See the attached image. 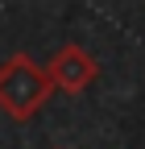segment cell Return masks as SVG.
Masks as SVG:
<instances>
[{
    "instance_id": "cell-1",
    "label": "cell",
    "mask_w": 145,
    "mask_h": 149,
    "mask_svg": "<svg viewBox=\"0 0 145 149\" xmlns=\"http://www.w3.org/2000/svg\"><path fill=\"white\" fill-rule=\"evenodd\" d=\"M50 95H54L50 74L29 54H8L0 62V108L13 120H33L50 104Z\"/></svg>"
},
{
    "instance_id": "cell-2",
    "label": "cell",
    "mask_w": 145,
    "mask_h": 149,
    "mask_svg": "<svg viewBox=\"0 0 145 149\" xmlns=\"http://www.w3.org/2000/svg\"><path fill=\"white\" fill-rule=\"evenodd\" d=\"M46 74H50V83L58 87V91L79 95V91H87V87L100 79V62H96L83 46L66 42L62 50H54V58L46 62Z\"/></svg>"
}]
</instances>
